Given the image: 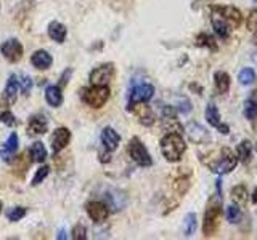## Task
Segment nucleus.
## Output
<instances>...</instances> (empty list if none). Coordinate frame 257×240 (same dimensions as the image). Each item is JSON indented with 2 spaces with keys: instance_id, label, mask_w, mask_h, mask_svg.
<instances>
[{
  "instance_id": "7ed1b4c3",
  "label": "nucleus",
  "mask_w": 257,
  "mask_h": 240,
  "mask_svg": "<svg viewBox=\"0 0 257 240\" xmlns=\"http://www.w3.org/2000/svg\"><path fill=\"white\" fill-rule=\"evenodd\" d=\"M236 165H238V157L235 156V152L228 148H223L222 156L217 158L215 162L209 164V168L217 174H227L235 170Z\"/></svg>"
},
{
  "instance_id": "e433bc0d",
  "label": "nucleus",
  "mask_w": 257,
  "mask_h": 240,
  "mask_svg": "<svg viewBox=\"0 0 257 240\" xmlns=\"http://www.w3.org/2000/svg\"><path fill=\"white\" fill-rule=\"evenodd\" d=\"M196 44H198L199 46H209V48H215L214 38H212V37H209L207 34H201V36H198V38H196Z\"/></svg>"
},
{
  "instance_id": "a878e982",
  "label": "nucleus",
  "mask_w": 257,
  "mask_h": 240,
  "mask_svg": "<svg viewBox=\"0 0 257 240\" xmlns=\"http://www.w3.org/2000/svg\"><path fill=\"white\" fill-rule=\"evenodd\" d=\"M251 154H252V148L249 141H241L238 144V158L243 164H249L251 162Z\"/></svg>"
},
{
  "instance_id": "6ab92c4d",
  "label": "nucleus",
  "mask_w": 257,
  "mask_h": 240,
  "mask_svg": "<svg viewBox=\"0 0 257 240\" xmlns=\"http://www.w3.org/2000/svg\"><path fill=\"white\" fill-rule=\"evenodd\" d=\"M45 100L52 108H60L63 104V93L58 85H50L45 90Z\"/></svg>"
},
{
  "instance_id": "dca6fc26",
  "label": "nucleus",
  "mask_w": 257,
  "mask_h": 240,
  "mask_svg": "<svg viewBox=\"0 0 257 240\" xmlns=\"http://www.w3.org/2000/svg\"><path fill=\"white\" fill-rule=\"evenodd\" d=\"M48 36H50L52 40L58 44H63L64 40H66V36H68V29L64 26L63 22L60 21H52L48 24Z\"/></svg>"
},
{
  "instance_id": "2eb2a0df",
  "label": "nucleus",
  "mask_w": 257,
  "mask_h": 240,
  "mask_svg": "<svg viewBox=\"0 0 257 240\" xmlns=\"http://www.w3.org/2000/svg\"><path fill=\"white\" fill-rule=\"evenodd\" d=\"M211 22H212L214 30L217 32V34H219V37L227 38V37L230 36L231 28L228 26V22L225 21L219 13H215L214 10H212V13H211Z\"/></svg>"
},
{
  "instance_id": "7c9ffc66",
  "label": "nucleus",
  "mask_w": 257,
  "mask_h": 240,
  "mask_svg": "<svg viewBox=\"0 0 257 240\" xmlns=\"http://www.w3.org/2000/svg\"><path fill=\"white\" fill-rule=\"evenodd\" d=\"M24 216H26V208L24 206H15L12 210H8V213H7L8 221H12V222L20 221L21 218H24Z\"/></svg>"
},
{
  "instance_id": "423d86ee",
  "label": "nucleus",
  "mask_w": 257,
  "mask_h": 240,
  "mask_svg": "<svg viewBox=\"0 0 257 240\" xmlns=\"http://www.w3.org/2000/svg\"><path fill=\"white\" fill-rule=\"evenodd\" d=\"M155 94V86L151 84H139L135 85L131 93H128V101H127V109L131 110V108L137 102H147L153 98Z\"/></svg>"
},
{
  "instance_id": "ddd939ff",
  "label": "nucleus",
  "mask_w": 257,
  "mask_h": 240,
  "mask_svg": "<svg viewBox=\"0 0 257 240\" xmlns=\"http://www.w3.org/2000/svg\"><path fill=\"white\" fill-rule=\"evenodd\" d=\"M31 62H32V66H34L36 69L39 70H47V69H50V66L53 64V58H52V54L45 52V50H37L32 53L31 56Z\"/></svg>"
},
{
  "instance_id": "2f4dec72",
  "label": "nucleus",
  "mask_w": 257,
  "mask_h": 240,
  "mask_svg": "<svg viewBox=\"0 0 257 240\" xmlns=\"http://www.w3.org/2000/svg\"><path fill=\"white\" fill-rule=\"evenodd\" d=\"M227 220L230 222H233V224L238 222L241 220V210H239V206L236 204L227 206Z\"/></svg>"
},
{
  "instance_id": "1a4fd4ad",
  "label": "nucleus",
  "mask_w": 257,
  "mask_h": 240,
  "mask_svg": "<svg viewBox=\"0 0 257 240\" xmlns=\"http://www.w3.org/2000/svg\"><path fill=\"white\" fill-rule=\"evenodd\" d=\"M112 76H114V64L112 62H106L103 66L96 68L90 72V80L92 85H108L111 82Z\"/></svg>"
},
{
  "instance_id": "ea45409f",
  "label": "nucleus",
  "mask_w": 257,
  "mask_h": 240,
  "mask_svg": "<svg viewBox=\"0 0 257 240\" xmlns=\"http://www.w3.org/2000/svg\"><path fill=\"white\" fill-rule=\"evenodd\" d=\"M252 202L254 204H257V188L254 189V192H252Z\"/></svg>"
},
{
  "instance_id": "79ce46f5",
  "label": "nucleus",
  "mask_w": 257,
  "mask_h": 240,
  "mask_svg": "<svg viewBox=\"0 0 257 240\" xmlns=\"http://www.w3.org/2000/svg\"><path fill=\"white\" fill-rule=\"evenodd\" d=\"M0 213H2V202H0Z\"/></svg>"
},
{
  "instance_id": "a211bd4d",
  "label": "nucleus",
  "mask_w": 257,
  "mask_h": 240,
  "mask_svg": "<svg viewBox=\"0 0 257 240\" xmlns=\"http://www.w3.org/2000/svg\"><path fill=\"white\" fill-rule=\"evenodd\" d=\"M18 134L16 133H12L10 136H8V140L5 141L4 148L0 149V156H2V158L5 160H12V156L16 152V149H18Z\"/></svg>"
},
{
  "instance_id": "6e6552de",
  "label": "nucleus",
  "mask_w": 257,
  "mask_h": 240,
  "mask_svg": "<svg viewBox=\"0 0 257 240\" xmlns=\"http://www.w3.org/2000/svg\"><path fill=\"white\" fill-rule=\"evenodd\" d=\"M0 52H2L4 58L8 62H18L23 58L24 48L18 38H10V40H7V42H4V45L0 46Z\"/></svg>"
},
{
  "instance_id": "4468645a",
  "label": "nucleus",
  "mask_w": 257,
  "mask_h": 240,
  "mask_svg": "<svg viewBox=\"0 0 257 240\" xmlns=\"http://www.w3.org/2000/svg\"><path fill=\"white\" fill-rule=\"evenodd\" d=\"M101 142H103V146L106 150L112 152V150H116L117 146H119V142H120V136L114 132V128H111V126H106L104 130L101 132Z\"/></svg>"
},
{
  "instance_id": "393cba45",
  "label": "nucleus",
  "mask_w": 257,
  "mask_h": 240,
  "mask_svg": "<svg viewBox=\"0 0 257 240\" xmlns=\"http://www.w3.org/2000/svg\"><path fill=\"white\" fill-rule=\"evenodd\" d=\"M243 112L247 120H255L257 118V92H254L252 96H249L244 102Z\"/></svg>"
},
{
  "instance_id": "aec40b11",
  "label": "nucleus",
  "mask_w": 257,
  "mask_h": 240,
  "mask_svg": "<svg viewBox=\"0 0 257 240\" xmlns=\"http://www.w3.org/2000/svg\"><path fill=\"white\" fill-rule=\"evenodd\" d=\"M47 128H48V122L44 116H32L29 118V124H28V130L29 133H36V134H44L47 133Z\"/></svg>"
},
{
  "instance_id": "20e7f679",
  "label": "nucleus",
  "mask_w": 257,
  "mask_h": 240,
  "mask_svg": "<svg viewBox=\"0 0 257 240\" xmlns=\"http://www.w3.org/2000/svg\"><path fill=\"white\" fill-rule=\"evenodd\" d=\"M220 213H222L220 202L219 204H214V202L209 204V206L206 208V213H204V221H203L204 237H212L217 232L219 224H220Z\"/></svg>"
},
{
  "instance_id": "37998d69",
  "label": "nucleus",
  "mask_w": 257,
  "mask_h": 240,
  "mask_svg": "<svg viewBox=\"0 0 257 240\" xmlns=\"http://www.w3.org/2000/svg\"><path fill=\"white\" fill-rule=\"evenodd\" d=\"M255 150H257V144H255Z\"/></svg>"
},
{
  "instance_id": "0eeeda50",
  "label": "nucleus",
  "mask_w": 257,
  "mask_h": 240,
  "mask_svg": "<svg viewBox=\"0 0 257 240\" xmlns=\"http://www.w3.org/2000/svg\"><path fill=\"white\" fill-rule=\"evenodd\" d=\"M212 10L215 13H219L222 18L228 22V26L231 29H236L241 26V22H243V14L235 6H223V5H215L212 6Z\"/></svg>"
},
{
  "instance_id": "412c9836",
  "label": "nucleus",
  "mask_w": 257,
  "mask_h": 240,
  "mask_svg": "<svg viewBox=\"0 0 257 240\" xmlns=\"http://www.w3.org/2000/svg\"><path fill=\"white\" fill-rule=\"evenodd\" d=\"M190 176H191V173L190 172H183V168L175 176V180H174V189L179 192L180 196H183L185 192L190 189Z\"/></svg>"
},
{
  "instance_id": "4be33fe9",
  "label": "nucleus",
  "mask_w": 257,
  "mask_h": 240,
  "mask_svg": "<svg viewBox=\"0 0 257 240\" xmlns=\"http://www.w3.org/2000/svg\"><path fill=\"white\" fill-rule=\"evenodd\" d=\"M214 84H215V90L219 94H225L230 90V77L227 72H215L214 74Z\"/></svg>"
},
{
  "instance_id": "4c0bfd02",
  "label": "nucleus",
  "mask_w": 257,
  "mask_h": 240,
  "mask_svg": "<svg viewBox=\"0 0 257 240\" xmlns=\"http://www.w3.org/2000/svg\"><path fill=\"white\" fill-rule=\"evenodd\" d=\"M0 122L5 124V125H8V126H15V125H16L15 116L12 114L10 110H5V112H2V114H0Z\"/></svg>"
},
{
  "instance_id": "c9c22d12",
  "label": "nucleus",
  "mask_w": 257,
  "mask_h": 240,
  "mask_svg": "<svg viewBox=\"0 0 257 240\" xmlns=\"http://www.w3.org/2000/svg\"><path fill=\"white\" fill-rule=\"evenodd\" d=\"M247 28L254 34V40H255V44H257V10L249 14V18H247Z\"/></svg>"
},
{
  "instance_id": "39448f33",
  "label": "nucleus",
  "mask_w": 257,
  "mask_h": 240,
  "mask_svg": "<svg viewBox=\"0 0 257 240\" xmlns=\"http://www.w3.org/2000/svg\"><path fill=\"white\" fill-rule=\"evenodd\" d=\"M128 156L132 157L134 162L139 166H151L153 158L150 156V152L145 148V144L139 138H132L128 142Z\"/></svg>"
},
{
  "instance_id": "c756f323",
  "label": "nucleus",
  "mask_w": 257,
  "mask_h": 240,
  "mask_svg": "<svg viewBox=\"0 0 257 240\" xmlns=\"http://www.w3.org/2000/svg\"><path fill=\"white\" fill-rule=\"evenodd\" d=\"M16 78H18V86L21 88V93L24 96H28L29 92H31V88H32V80L29 76L26 74H21V76H16Z\"/></svg>"
},
{
  "instance_id": "473e14b6",
  "label": "nucleus",
  "mask_w": 257,
  "mask_h": 240,
  "mask_svg": "<svg viewBox=\"0 0 257 240\" xmlns=\"http://www.w3.org/2000/svg\"><path fill=\"white\" fill-rule=\"evenodd\" d=\"M48 173H50V168H48L47 165H44V166H40L39 170L36 172V174H34V178H32V186H37V184H40L42 182L47 176H48Z\"/></svg>"
},
{
  "instance_id": "9d476101",
  "label": "nucleus",
  "mask_w": 257,
  "mask_h": 240,
  "mask_svg": "<svg viewBox=\"0 0 257 240\" xmlns=\"http://www.w3.org/2000/svg\"><path fill=\"white\" fill-rule=\"evenodd\" d=\"M85 210L90 216V220L95 221V222H103L108 220L109 216V208L106 204L103 202H98V200H92V202H88L85 205Z\"/></svg>"
},
{
  "instance_id": "f257e3e1",
  "label": "nucleus",
  "mask_w": 257,
  "mask_h": 240,
  "mask_svg": "<svg viewBox=\"0 0 257 240\" xmlns=\"http://www.w3.org/2000/svg\"><path fill=\"white\" fill-rule=\"evenodd\" d=\"M185 150H187V144H185L182 134L179 132H169L163 140H161V152L166 157L167 162H180Z\"/></svg>"
},
{
  "instance_id": "a19ab883",
  "label": "nucleus",
  "mask_w": 257,
  "mask_h": 240,
  "mask_svg": "<svg viewBox=\"0 0 257 240\" xmlns=\"http://www.w3.org/2000/svg\"><path fill=\"white\" fill-rule=\"evenodd\" d=\"M56 238H66V236H64V230H61V232H58V236H56Z\"/></svg>"
},
{
  "instance_id": "bb28decb",
  "label": "nucleus",
  "mask_w": 257,
  "mask_h": 240,
  "mask_svg": "<svg viewBox=\"0 0 257 240\" xmlns=\"http://www.w3.org/2000/svg\"><path fill=\"white\" fill-rule=\"evenodd\" d=\"M206 120L209 124H211L212 126H215V128H219L220 126V114H219V110H217V108H215V104H209V106L206 108Z\"/></svg>"
},
{
  "instance_id": "f3484780",
  "label": "nucleus",
  "mask_w": 257,
  "mask_h": 240,
  "mask_svg": "<svg viewBox=\"0 0 257 240\" xmlns=\"http://www.w3.org/2000/svg\"><path fill=\"white\" fill-rule=\"evenodd\" d=\"M187 133H188V136H190V140H191L193 142H198V144H203L204 141L209 140V133H207L206 128H204V126H201L199 124H195V122L188 125Z\"/></svg>"
},
{
  "instance_id": "f8f14e48",
  "label": "nucleus",
  "mask_w": 257,
  "mask_h": 240,
  "mask_svg": "<svg viewBox=\"0 0 257 240\" xmlns=\"http://www.w3.org/2000/svg\"><path fill=\"white\" fill-rule=\"evenodd\" d=\"M131 110H135L137 117H139V122L145 126H150L155 124V114L150 109V106H147L145 102H137L131 108Z\"/></svg>"
},
{
  "instance_id": "58836bf2",
  "label": "nucleus",
  "mask_w": 257,
  "mask_h": 240,
  "mask_svg": "<svg viewBox=\"0 0 257 240\" xmlns=\"http://www.w3.org/2000/svg\"><path fill=\"white\" fill-rule=\"evenodd\" d=\"M71 74H72V70H71V69H66V70H64V74H63V77H61V82H60V88L68 84V77H69Z\"/></svg>"
},
{
  "instance_id": "c85d7f7f",
  "label": "nucleus",
  "mask_w": 257,
  "mask_h": 240,
  "mask_svg": "<svg viewBox=\"0 0 257 240\" xmlns=\"http://www.w3.org/2000/svg\"><path fill=\"white\" fill-rule=\"evenodd\" d=\"M238 80H239L241 85H251V84H254V80H255V70L251 69V68L241 69L239 74H238Z\"/></svg>"
},
{
  "instance_id": "9b49d317",
  "label": "nucleus",
  "mask_w": 257,
  "mask_h": 240,
  "mask_svg": "<svg viewBox=\"0 0 257 240\" xmlns=\"http://www.w3.org/2000/svg\"><path fill=\"white\" fill-rule=\"evenodd\" d=\"M71 141V132L68 130L66 126H60L56 128L52 134V149L55 154H58L60 150H63L64 148L68 146Z\"/></svg>"
},
{
  "instance_id": "72a5a7b5",
  "label": "nucleus",
  "mask_w": 257,
  "mask_h": 240,
  "mask_svg": "<svg viewBox=\"0 0 257 240\" xmlns=\"http://www.w3.org/2000/svg\"><path fill=\"white\" fill-rule=\"evenodd\" d=\"M231 196H233V198H235L238 204H243L244 200H246V188L243 186V184H239V186L233 188Z\"/></svg>"
},
{
  "instance_id": "f704fd0d",
  "label": "nucleus",
  "mask_w": 257,
  "mask_h": 240,
  "mask_svg": "<svg viewBox=\"0 0 257 240\" xmlns=\"http://www.w3.org/2000/svg\"><path fill=\"white\" fill-rule=\"evenodd\" d=\"M72 238L74 240H85L87 238V229L82 224H76L74 228H72Z\"/></svg>"
},
{
  "instance_id": "5701e85b",
  "label": "nucleus",
  "mask_w": 257,
  "mask_h": 240,
  "mask_svg": "<svg viewBox=\"0 0 257 240\" xmlns=\"http://www.w3.org/2000/svg\"><path fill=\"white\" fill-rule=\"evenodd\" d=\"M29 154H31V160L36 164H44L47 160V149L44 146V142L36 141L34 144L31 146L29 149Z\"/></svg>"
},
{
  "instance_id": "f03ea898",
  "label": "nucleus",
  "mask_w": 257,
  "mask_h": 240,
  "mask_svg": "<svg viewBox=\"0 0 257 240\" xmlns=\"http://www.w3.org/2000/svg\"><path fill=\"white\" fill-rule=\"evenodd\" d=\"M111 90L108 85H92L82 93V101L93 109H100L108 102Z\"/></svg>"
},
{
  "instance_id": "b1692460",
  "label": "nucleus",
  "mask_w": 257,
  "mask_h": 240,
  "mask_svg": "<svg viewBox=\"0 0 257 240\" xmlns=\"http://www.w3.org/2000/svg\"><path fill=\"white\" fill-rule=\"evenodd\" d=\"M18 90H20V86H18V78H16V76H10L8 77V82L5 85V100L8 102H15L16 101V96H18Z\"/></svg>"
},
{
  "instance_id": "cd10ccee",
  "label": "nucleus",
  "mask_w": 257,
  "mask_h": 240,
  "mask_svg": "<svg viewBox=\"0 0 257 240\" xmlns=\"http://www.w3.org/2000/svg\"><path fill=\"white\" fill-rule=\"evenodd\" d=\"M195 230H196V214L188 213L185 216V221H183V236L191 237L195 234Z\"/></svg>"
}]
</instances>
